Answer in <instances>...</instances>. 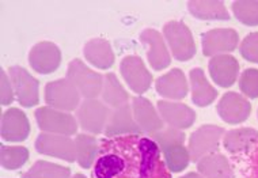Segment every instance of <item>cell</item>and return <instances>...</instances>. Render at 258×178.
Listing matches in <instances>:
<instances>
[{"instance_id": "cell-1", "label": "cell", "mask_w": 258, "mask_h": 178, "mask_svg": "<svg viewBox=\"0 0 258 178\" xmlns=\"http://www.w3.org/2000/svg\"><path fill=\"white\" fill-rule=\"evenodd\" d=\"M93 178H171L154 140L126 135L102 140L94 163Z\"/></svg>"}, {"instance_id": "cell-32", "label": "cell", "mask_w": 258, "mask_h": 178, "mask_svg": "<svg viewBox=\"0 0 258 178\" xmlns=\"http://www.w3.org/2000/svg\"><path fill=\"white\" fill-rule=\"evenodd\" d=\"M239 89L249 98H258V70L247 68L240 75Z\"/></svg>"}, {"instance_id": "cell-23", "label": "cell", "mask_w": 258, "mask_h": 178, "mask_svg": "<svg viewBox=\"0 0 258 178\" xmlns=\"http://www.w3.org/2000/svg\"><path fill=\"white\" fill-rule=\"evenodd\" d=\"M191 101L200 107L209 106L218 97V91L209 85L201 68H193L190 71Z\"/></svg>"}, {"instance_id": "cell-22", "label": "cell", "mask_w": 258, "mask_h": 178, "mask_svg": "<svg viewBox=\"0 0 258 178\" xmlns=\"http://www.w3.org/2000/svg\"><path fill=\"white\" fill-rule=\"evenodd\" d=\"M86 60L99 70H107L114 63V53L111 50L110 42L103 38H94L85 45L83 49Z\"/></svg>"}, {"instance_id": "cell-37", "label": "cell", "mask_w": 258, "mask_h": 178, "mask_svg": "<svg viewBox=\"0 0 258 178\" xmlns=\"http://www.w3.org/2000/svg\"><path fill=\"white\" fill-rule=\"evenodd\" d=\"M72 178H86V177L83 175V174H75V175H74Z\"/></svg>"}, {"instance_id": "cell-21", "label": "cell", "mask_w": 258, "mask_h": 178, "mask_svg": "<svg viewBox=\"0 0 258 178\" xmlns=\"http://www.w3.org/2000/svg\"><path fill=\"white\" fill-rule=\"evenodd\" d=\"M159 95L170 99H182L187 94V82L183 72L179 68H174L162 75L155 83Z\"/></svg>"}, {"instance_id": "cell-4", "label": "cell", "mask_w": 258, "mask_h": 178, "mask_svg": "<svg viewBox=\"0 0 258 178\" xmlns=\"http://www.w3.org/2000/svg\"><path fill=\"white\" fill-rule=\"evenodd\" d=\"M163 34L171 48V53L178 62H187L196 54V44L191 36V31L183 22H167L163 27Z\"/></svg>"}, {"instance_id": "cell-26", "label": "cell", "mask_w": 258, "mask_h": 178, "mask_svg": "<svg viewBox=\"0 0 258 178\" xmlns=\"http://www.w3.org/2000/svg\"><path fill=\"white\" fill-rule=\"evenodd\" d=\"M187 9L193 17L197 19H219L227 21L230 19L228 11L223 2H209V0H200V2H189Z\"/></svg>"}, {"instance_id": "cell-10", "label": "cell", "mask_w": 258, "mask_h": 178, "mask_svg": "<svg viewBox=\"0 0 258 178\" xmlns=\"http://www.w3.org/2000/svg\"><path fill=\"white\" fill-rule=\"evenodd\" d=\"M10 78L19 103L25 107L36 106L40 101V95H38L40 82L34 76H31L23 67L10 68Z\"/></svg>"}, {"instance_id": "cell-36", "label": "cell", "mask_w": 258, "mask_h": 178, "mask_svg": "<svg viewBox=\"0 0 258 178\" xmlns=\"http://www.w3.org/2000/svg\"><path fill=\"white\" fill-rule=\"evenodd\" d=\"M181 178H205L204 175H201V174H199V173H189V174H186V175H183V177H181Z\"/></svg>"}, {"instance_id": "cell-7", "label": "cell", "mask_w": 258, "mask_h": 178, "mask_svg": "<svg viewBox=\"0 0 258 178\" xmlns=\"http://www.w3.org/2000/svg\"><path fill=\"white\" fill-rule=\"evenodd\" d=\"M45 101L54 109L72 111L80 103V94L70 80L58 79L45 86Z\"/></svg>"}, {"instance_id": "cell-27", "label": "cell", "mask_w": 258, "mask_h": 178, "mask_svg": "<svg viewBox=\"0 0 258 178\" xmlns=\"http://www.w3.org/2000/svg\"><path fill=\"white\" fill-rule=\"evenodd\" d=\"M76 146V160L83 169H89L91 167L95 158L98 155V140L90 136V135L80 134L75 139Z\"/></svg>"}, {"instance_id": "cell-28", "label": "cell", "mask_w": 258, "mask_h": 178, "mask_svg": "<svg viewBox=\"0 0 258 178\" xmlns=\"http://www.w3.org/2000/svg\"><path fill=\"white\" fill-rule=\"evenodd\" d=\"M102 98L109 106L121 107L126 105L129 101L128 93L121 86V83L117 79L114 74H107L103 79V89H102Z\"/></svg>"}, {"instance_id": "cell-6", "label": "cell", "mask_w": 258, "mask_h": 178, "mask_svg": "<svg viewBox=\"0 0 258 178\" xmlns=\"http://www.w3.org/2000/svg\"><path fill=\"white\" fill-rule=\"evenodd\" d=\"M224 135V129L216 125H204L193 132L189 140V155L193 162L214 154L219 150V143Z\"/></svg>"}, {"instance_id": "cell-24", "label": "cell", "mask_w": 258, "mask_h": 178, "mask_svg": "<svg viewBox=\"0 0 258 178\" xmlns=\"http://www.w3.org/2000/svg\"><path fill=\"white\" fill-rule=\"evenodd\" d=\"M197 169L205 178H234L230 162L224 155L214 152L199 160Z\"/></svg>"}, {"instance_id": "cell-18", "label": "cell", "mask_w": 258, "mask_h": 178, "mask_svg": "<svg viewBox=\"0 0 258 178\" xmlns=\"http://www.w3.org/2000/svg\"><path fill=\"white\" fill-rule=\"evenodd\" d=\"M140 41L148 48L147 57L155 71L165 70L170 66V54L166 48L163 37L160 36L159 31L154 29H146L140 36Z\"/></svg>"}, {"instance_id": "cell-34", "label": "cell", "mask_w": 258, "mask_h": 178, "mask_svg": "<svg viewBox=\"0 0 258 178\" xmlns=\"http://www.w3.org/2000/svg\"><path fill=\"white\" fill-rule=\"evenodd\" d=\"M0 76H2V97H0V101H2V105H10V103L14 101V87L13 83H10L9 76L6 75L5 70L0 71Z\"/></svg>"}, {"instance_id": "cell-14", "label": "cell", "mask_w": 258, "mask_h": 178, "mask_svg": "<svg viewBox=\"0 0 258 178\" xmlns=\"http://www.w3.org/2000/svg\"><path fill=\"white\" fill-rule=\"evenodd\" d=\"M203 53L205 56H216L236 49L239 36L234 29H214L203 36Z\"/></svg>"}, {"instance_id": "cell-17", "label": "cell", "mask_w": 258, "mask_h": 178, "mask_svg": "<svg viewBox=\"0 0 258 178\" xmlns=\"http://www.w3.org/2000/svg\"><path fill=\"white\" fill-rule=\"evenodd\" d=\"M105 134H106V136L143 134L138 123L135 121L134 110L128 103L110 111L106 123V128H105Z\"/></svg>"}, {"instance_id": "cell-31", "label": "cell", "mask_w": 258, "mask_h": 178, "mask_svg": "<svg viewBox=\"0 0 258 178\" xmlns=\"http://www.w3.org/2000/svg\"><path fill=\"white\" fill-rule=\"evenodd\" d=\"M29 159V150L26 147H9L2 144L0 160L2 166L7 170H17L22 167Z\"/></svg>"}, {"instance_id": "cell-25", "label": "cell", "mask_w": 258, "mask_h": 178, "mask_svg": "<svg viewBox=\"0 0 258 178\" xmlns=\"http://www.w3.org/2000/svg\"><path fill=\"white\" fill-rule=\"evenodd\" d=\"M258 142V131L253 128H238L228 131L224 135V148L231 154L250 151Z\"/></svg>"}, {"instance_id": "cell-20", "label": "cell", "mask_w": 258, "mask_h": 178, "mask_svg": "<svg viewBox=\"0 0 258 178\" xmlns=\"http://www.w3.org/2000/svg\"><path fill=\"white\" fill-rule=\"evenodd\" d=\"M132 110H134L135 121L138 123L143 132L154 135L159 132L160 129H163V121L148 99L143 97H135L132 99Z\"/></svg>"}, {"instance_id": "cell-16", "label": "cell", "mask_w": 258, "mask_h": 178, "mask_svg": "<svg viewBox=\"0 0 258 178\" xmlns=\"http://www.w3.org/2000/svg\"><path fill=\"white\" fill-rule=\"evenodd\" d=\"M209 75L220 87H231L239 74V63L234 56L219 54L209 60Z\"/></svg>"}, {"instance_id": "cell-3", "label": "cell", "mask_w": 258, "mask_h": 178, "mask_svg": "<svg viewBox=\"0 0 258 178\" xmlns=\"http://www.w3.org/2000/svg\"><path fill=\"white\" fill-rule=\"evenodd\" d=\"M67 79L85 98L94 99L102 94L105 78L98 72L90 70L79 58H75L68 64Z\"/></svg>"}, {"instance_id": "cell-15", "label": "cell", "mask_w": 258, "mask_h": 178, "mask_svg": "<svg viewBox=\"0 0 258 178\" xmlns=\"http://www.w3.org/2000/svg\"><path fill=\"white\" fill-rule=\"evenodd\" d=\"M30 134V123L26 114L17 107H11L2 114V138L6 142H23Z\"/></svg>"}, {"instance_id": "cell-30", "label": "cell", "mask_w": 258, "mask_h": 178, "mask_svg": "<svg viewBox=\"0 0 258 178\" xmlns=\"http://www.w3.org/2000/svg\"><path fill=\"white\" fill-rule=\"evenodd\" d=\"M236 19L246 26L258 25V2L254 0H238L231 6Z\"/></svg>"}, {"instance_id": "cell-19", "label": "cell", "mask_w": 258, "mask_h": 178, "mask_svg": "<svg viewBox=\"0 0 258 178\" xmlns=\"http://www.w3.org/2000/svg\"><path fill=\"white\" fill-rule=\"evenodd\" d=\"M158 110H159L160 117L163 118V121L166 124H169V127H171V128H190L193 123L196 121V113L183 103L159 101Z\"/></svg>"}, {"instance_id": "cell-9", "label": "cell", "mask_w": 258, "mask_h": 178, "mask_svg": "<svg viewBox=\"0 0 258 178\" xmlns=\"http://www.w3.org/2000/svg\"><path fill=\"white\" fill-rule=\"evenodd\" d=\"M36 150L44 155L74 162L76 160L75 142L70 136L54 134H41L36 140Z\"/></svg>"}, {"instance_id": "cell-5", "label": "cell", "mask_w": 258, "mask_h": 178, "mask_svg": "<svg viewBox=\"0 0 258 178\" xmlns=\"http://www.w3.org/2000/svg\"><path fill=\"white\" fill-rule=\"evenodd\" d=\"M34 116H36L38 128L44 132L70 136V135L76 134L78 131V121L75 117L68 113L56 110L53 107H40L36 110Z\"/></svg>"}, {"instance_id": "cell-12", "label": "cell", "mask_w": 258, "mask_h": 178, "mask_svg": "<svg viewBox=\"0 0 258 178\" xmlns=\"http://www.w3.org/2000/svg\"><path fill=\"white\" fill-rule=\"evenodd\" d=\"M120 71L125 82L136 94L146 93L152 83V75L139 56H126L120 64Z\"/></svg>"}, {"instance_id": "cell-33", "label": "cell", "mask_w": 258, "mask_h": 178, "mask_svg": "<svg viewBox=\"0 0 258 178\" xmlns=\"http://www.w3.org/2000/svg\"><path fill=\"white\" fill-rule=\"evenodd\" d=\"M239 50L240 54L247 62L257 63L258 64V31L257 33H251L242 41Z\"/></svg>"}, {"instance_id": "cell-8", "label": "cell", "mask_w": 258, "mask_h": 178, "mask_svg": "<svg viewBox=\"0 0 258 178\" xmlns=\"http://www.w3.org/2000/svg\"><path fill=\"white\" fill-rule=\"evenodd\" d=\"M110 111L105 103L97 99H87L80 103L76 111V120L80 128L90 134H101L107 123Z\"/></svg>"}, {"instance_id": "cell-35", "label": "cell", "mask_w": 258, "mask_h": 178, "mask_svg": "<svg viewBox=\"0 0 258 178\" xmlns=\"http://www.w3.org/2000/svg\"><path fill=\"white\" fill-rule=\"evenodd\" d=\"M247 178H258V142L250 150L249 163H247Z\"/></svg>"}, {"instance_id": "cell-29", "label": "cell", "mask_w": 258, "mask_h": 178, "mask_svg": "<svg viewBox=\"0 0 258 178\" xmlns=\"http://www.w3.org/2000/svg\"><path fill=\"white\" fill-rule=\"evenodd\" d=\"M71 170L64 166L56 165L46 160H38L26 173H23L22 178H70Z\"/></svg>"}, {"instance_id": "cell-13", "label": "cell", "mask_w": 258, "mask_h": 178, "mask_svg": "<svg viewBox=\"0 0 258 178\" xmlns=\"http://www.w3.org/2000/svg\"><path fill=\"white\" fill-rule=\"evenodd\" d=\"M251 105L247 99L238 93H226L218 103L220 118L227 124H240L249 118Z\"/></svg>"}, {"instance_id": "cell-2", "label": "cell", "mask_w": 258, "mask_h": 178, "mask_svg": "<svg viewBox=\"0 0 258 178\" xmlns=\"http://www.w3.org/2000/svg\"><path fill=\"white\" fill-rule=\"evenodd\" d=\"M154 142L159 146L163 152L165 162L171 173H179L187 167L190 155L189 150L185 148V134L179 129L175 128H165L160 129L159 132L152 135Z\"/></svg>"}, {"instance_id": "cell-11", "label": "cell", "mask_w": 258, "mask_h": 178, "mask_svg": "<svg viewBox=\"0 0 258 178\" xmlns=\"http://www.w3.org/2000/svg\"><path fill=\"white\" fill-rule=\"evenodd\" d=\"M30 67L38 74L48 75L60 67L61 63V52L58 46L49 41L38 42L31 48L29 53Z\"/></svg>"}]
</instances>
